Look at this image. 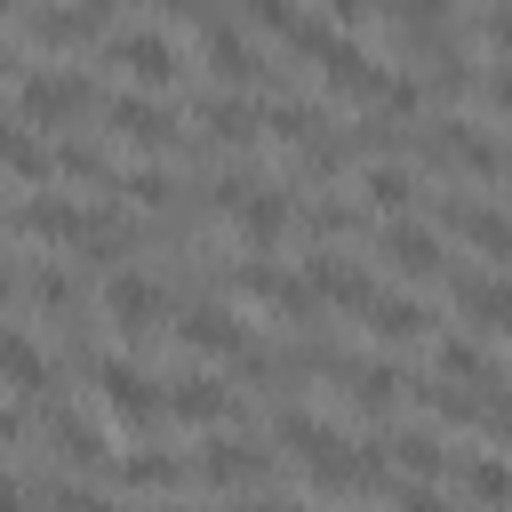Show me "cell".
Instances as JSON below:
<instances>
[{"instance_id":"cell-4","label":"cell","mask_w":512,"mask_h":512,"mask_svg":"<svg viewBox=\"0 0 512 512\" xmlns=\"http://www.w3.org/2000/svg\"><path fill=\"white\" fill-rule=\"evenodd\" d=\"M104 328L112 336H128V344H144L160 320H168V296H160V280H144V272H104Z\"/></svg>"},{"instance_id":"cell-29","label":"cell","mask_w":512,"mask_h":512,"mask_svg":"<svg viewBox=\"0 0 512 512\" xmlns=\"http://www.w3.org/2000/svg\"><path fill=\"white\" fill-rule=\"evenodd\" d=\"M24 288H32V304H40V312H72V304H80V280H72L64 264H40Z\"/></svg>"},{"instance_id":"cell-23","label":"cell","mask_w":512,"mask_h":512,"mask_svg":"<svg viewBox=\"0 0 512 512\" xmlns=\"http://www.w3.org/2000/svg\"><path fill=\"white\" fill-rule=\"evenodd\" d=\"M0 168H8L16 184H48V176H56V152H48L16 112H0Z\"/></svg>"},{"instance_id":"cell-9","label":"cell","mask_w":512,"mask_h":512,"mask_svg":"<svg viewBox=\"0 0 512 512\" xmlns=\"http://www.w3.org/2000/svg\"><path fill=\"white\" fill-rule=\"evenodd\" d=\"M104 24H112V8H104V0H72V8H24V40H32V48H48V56L88 48Z\"/></svg>"},{"instance_id":"cell-14","label":"cell","mask_w":512,"mask_h":512,"mask_svg":"<svg viewBox=\"0 0 512 512\" xmlns=\"http://www.w3.org/2000/svg\"><path fill=\"white\" fill-rule=\"evenodd\" d=\"M360 328H368L376 344H424L440 320H432V304H424V296H384V288H376V296L360 304Z\"/></svg>"},{"instance_id":"cell-38","label":"cell","mask_w":512,"mask_h":512,"mask_svg":"<svg viewBox=\"0 0 512 512\" xmlns=\"http://www.w3.org/2000/svg\"><path fill=\"white\" fill-rule=\"evenodd\" d=\"M8 440H24V416H16V408H0V448H8Z\"/></svg>"},{"instance_id":"cell-21","label":"cell","mask_w":512,"mask_h":512,"mask_svg":"<svg viewBox=\"0 0 512 512\" xmlns=\"http://www.w3.org/2000/svg\"><path fill=\"white\" fill-rule=\"evenodd\" d=\"M112 480H120V488H144V496H168V488H184V480H192V456L136 448V456H120V464H112Z\"/></svg>"},{"instance_id":"cell-17","label":"cell","mask_w":512,"mask_h":512,"mask_svg":"<svg viewBox=\"0 0 512 512\" xmlns=\"http://www.w3.org/2000/svg\"><path fill=\"white\" fill-rule=\"evenodd\" d=\"M232 232H240V248H248V256H272V248H280V232H288V192H280V184H256V192L232 208Z\"/></svg>"},{"instance_id":"cell-15","label":"cell","mask_w":512,"mask_h":512,"mask_svg":"<svg viewBox=\"0 0 512 512\" xmlns=\"http://www.w3.org/2000/svg\"><path fill=\"white\" fill-rule=\"evenodd\" d=\"M440 224H448L472 256L512 264V216H504V208H488V200H448V208H440Z\"/></svg>"},{"instance_id":"cell-24","label":"cell","mask_w":512,"mask_h":512,"mask_svg":"<svg viewBox=\"0 0 512 512\" xmlns=\"http://www.w3.org/2000/svg\"><path fill=\"white\" fill-rule=\"evenodd\" d=\"M432 368H440V384H456V392H488V384H496V360H488L472 336H440V344H432Z\"/></svg>"},{"instance_id":"cell-20","label":"cell","mask_w":512,"mask_h":512,"mask_svg":"<svg viewBox=\"0 0 512 512\" xmlns=\"http://www.w3.org/2000/svg\"><path fill=\"white\" fill-rule=\"evenodd\" d=\"M200 128H208L224 152H248V144L264 136V104H248V96H208V104H200Z\"/></svg>"},{"instance_id":"cell-11","label":"cell","mask_w":512,"mask_h":512,"mask_svg":"<svg viewBox=\"0 0 512 512\" xmlns=\"http://www.w3.org/2000/svg\"><path fill=\"white\" fill-rule=\"evenodd\" d=\"M232 296H248V304H264L272 320H304V312H312V296H304V280H296V272H280L272 256H248V264H232Z\"/></svg>"},{"instance_id":"cell-42","label":"cell","mask_w":512,"mask_h":512,"mask_svg":"<svg viewBox=\"0 0 512 512\" xmlns=\"http://www.w3.org/2000/svg\"><path fill=\"white\" fill-rule=\"evenodd\" d=\"M496 184H512V152H504V176H496Z\"/></svg>"},{"instance_id":"cell-2","label":"cell","mask_w":512,"mask_h":512,"mask_svg":"<svg viewBox=\"0 0 512 512\" xmlns=\"http://www.w3.org/2000/svg\"><path fill=\"white\" fill-rule=\"evenodd\" d=\"M416 152H424L432 168L472 176V184H496V176H504V144H496L480 120H432V128H416Z\"/></svg>"},{"instance_id":"cell-13","label":"cell","mask_w":512,"mask_h":512,"mask_svg":"<svg viewBox=\"0 0 512 512\" xmlns=\"http://www.w3.org/2000/svg\"><path fill=\"white\" fill-rule=\"evenodd\" d=\"M448 296H456V312L472 320V336H512V280H488V272H448Z\"/></svg>"},{"instance_id":"cell-37","label":"cell","mask_w":512,"mask_h":512,"mask_svg":"<svg viewBox=\"0 0 512 512\" xmlns=\"http://www.w3.org/2000/svg\"><path fill=\"white\" fill-rule=\"evenodd\" d=\"M392 504H400V512H448V496H440V488H424V480H408Z\"/></svg>"},{"instance_id":"cell-41","label":"cell","mask_w":512,"mask_h":512,"mask_svg":"<svg viewBox=\"0 0 512 512\" xmlns=\"http://www.w3.org/2000/svg\"><path fill=\"white\" fill-rule=\"evenodd\" d=\"M8 72H16V56H8V48H0V80H8Z\"/></svg>"},{"instance_id":"cell-36","label":"cell","mask_w":512,"mask_h":512,"mask_svg":"<svg viewBox=\"0 0 512 512\" xmlns=\"http://www.w3.org/2000/svg\"><path fill=\"white\" fill-rule=\"evenodd\" d=\"M48 512H112V504H104L96 488H56V496H48Z\"/></svg>"},{"instance_id":"cell-28","label":"cell","mask_w":512,"mask_h":512,"mask_svg":"<svg viewBox=\"0 0 512 512\" xmlns=\"http://www.w3.org/2000/svg\"><path fill=\"white\" fill-rule=\"evenodd\" d=\"M304 232H312V240H360V232H368V208H360V200H320V208L304 216Z\"/></svg>"},{"instance_id":"cell-32","label":"cell","mask_w":512,"mask_h":512,"mask_svg":"<svg viewBox=\"0 0 512 512\" xmlns=\"http://www.w3.org/2000/svg\"><path fill=\"white\" fill-rule=\"evenodd\" d=\"M472 424H488V432H504V440H512V384H504V376L472 400Z\"/></svg>"},{"instance_id":"cell-12","label":"cell","mask_w":512,"mask_h":512,"mask_svg":"<svg viewBox=\"0 0 512 512\" xmlns=\"http://www.w3.org/2000/svg\"><path fill=\"white\" fill-rule=\"evenodd\" d=\"M112 64H120L136 88H176V80H184L176 40H168V32H144V24H136V32H112Z\"/></svg>"},{"instance_id":"cell-33","label":"cell","mask_w":512,"mask_h":512,"mask_svg":"<svg viewBox=\"0 0 512 512\" xmlns=\"http://www.w3.org/2000/svg\"><path fill=\"white\" fill-rule=\"evenodd\" d=\"M480 40H488V64H512V8H488L480 16Z\"/></svg>"},{"instance_id":"cell-8","label":"cell","mask_w":512,"mask_h":512,"mask_svg":"<svg viewBox=\"0 0 512 512\" xmlns=\"http://www.w3.org/2000/svg\"><path fill=\"white\" fill-rule=\"evenodd\" d=\"M176 344H184V352H216V360H248V352H256L248 320H240L232 304H208V296L176 312Z\"/></svg>"},{"instance_id":"cell-35","label":"cell","mask_w":512,"mask_h":512,"mask_svg":"<svg viewBox=\"0 0 512 512\" xmlns=\"http://www.w3.org/2000/svg\"><path fill=\"white\" fill-rule=\"evenodd\" d=\"M384 16V0H328V24L336 32H360V24H376Z\"/></svg>"},{"instance_id":"cell-27","label":"cell","mask_w":512,"mask_h":512,"mask_svg":"<svg viewBox=\"0 0 512 512\" xmlns=\"http://www.w3.org/2000/svg\"><path fill=\"white\" fill-rule=\"evenodd\" d=\"M48 440H56V456H64V464H80V472H112V456H104L96 424H80V416H48Z\"/></svg>"},{"instance_id":"cell-5","label":"cell","mask_w":512,"mask_h":512,"mask_svg":"<svg viewBox=\"0 0 512 512\" xmlns=\"http://www.w3.org/2000/svg\"><path fill=\"white\" fill-rule=\"evenodd\" d=\"M96 120H104L128 152H176V144H184L176 112H168V104H152L144 88H136V96H104V112H96Z\"/></svg>"},{"instance_id":"cell-6","label":"cell","mask_w":512,"mask_h":512,"mask_svg":"<svg viewBox=\"0 0 512 512\" xmlns=\"http://www.w3.org/2000/svg\"><path fill=\"white\" fill-rule=\"evenodd\" d=\"M96 224H104V208H80V200H56V192H32V200L8 216L16 240H48V248H80Z\"/></svg>"},{"instance_id":"cell-34","label":"cell","mask_w":512,"mask_h":512,"mask_svg":"<svg viewBox=\"0 0 512 512\" xmlns=\"http://www.w3.org/2000/svg\"><path fill=\"white\" fill-rule=\"evenodd\" d=\"M472 88H480V104H488V112H512V64H496V72H472Z\"/></svg>"},{"instance_id":"cell-30","label":"cell","mask_w":512,"mask_h":512,"mask_svg":"<svg viewBox=\"0 0 512 512\" xmlns=\"http://www.w3.org/2000/svg\"><path fill=\"white\" fill-rule=\"evenodd\" d=\"M248 24H264V32H280V40H296V24H304V8L296 0H232Z\"/></svg>"},{"instance_id":"cell-43","label":"cell","mask_w":512,"mask_h":512,"mask_svg":"<svg viewBox=\"0 0 512 512\" xmlns=\"http://www.w3.org/2000/svg\"><path fill=\"white\" fill-rule=\"evenodd\" d=\"M16 8H24V0H0V16H16Z\"/></svg>"},{"instance_id":"cell-18","label":"cell","mask_w":512,"mask_h":512,"mask_svg":"<svg viewBox=\"0 0 512 512\" xmlns=\"http://www.w3.org/2000/svg\"><path fill=\"white\" fill-rule=\"evenodd\" d=\"M160 408H168L176 424H224L240 400H232L216 376H168V384H160Z\"/></svg>"},{"instance_id":"cell-3","label":"cell","mask_w":512,"mask_h":512,"mask_svg":"<svg viewBox=\"0 0 512 512\" xmlns=\"http://www.w3.org/2000/svg\"><path fill=\"white\" fill-rule=\"evenodd\" d=\"M376 256H384V272H400V280H448V240H440L432 224L384 216V224H376Z\"/></svg>"},{"instance_id":"cell-31","label":"cell","mask_w":512,"mask_h":512,"mask_svg":"<svg viewBox=\"0 0 512 512\" xmlns=\"http://www.w3.org/2000/svg\"><path fill=\"white\" fill-rule=\"evenodd\" d=\"M56 176H72V184H112V168H104L96 144H64V152H56Z\"/></svg>"},{"instance_id":"cell-44","label":"cell","mask_w":512,"mask_h":512,"mask_svg":"<svg viewBox=\"0 0 512 512\" xmlns=\"http://www.w3.org/2000/svg\"><path fill=\"white\" fill-rule=\"evenodd\" d=\"M488 8H512V0H488Z\"/></svg>"},{"instance_id":"cell-1","label":"cell","mask_w":512,"mask_h":512,"mask_svg":"<svg viewBox=\"0 0 512 512\" xmlns=\"http://www.w3.org/2000/svg\"><path fill=\"white\" fill-rule=\"evenodd\" d=\"M88 112H104V96H96L88 72L32 64V72L16 80V120H24V128H64V120H88Z\"/></svg>"},{"instance_id":"cell-19","label":"cell","mask_w":512,"mask_h":512,"mask_svg":"<svg viewBox=\"0 0 512 512\" xmlns=\"http://www.w3.org/2000/svg\"><path fill=\"white\" fill-rule=\"evenodd\" d=\"M384 464H400L408 480H424V488H432V480H448L456 448H448L432 424H408V432H392V440H384Z\"/></svg>"},{"instance_id":"cell-40","label":"cell","mask_w":512,"mask_h":512,"mask_svg":"<svg viewBox=\"0 0 512 512\" xmlns=\"http://www.w3.org/2000/svg\"><path fill=\"white\" fill-rule=\"evenodd\" d=\"M8 296H16V272H8V264H0V304H8Z\"/></svg>"},{"instance_id":"cell-22","label":"cell","mask_w":512,"mask_h":512,"mask_svg":"<svg viewBox=\"0 0 512 512\" xmlns=\"http://www.w3.org/2000/svg\"><path fill=\"white\" fill-rule=\"evenodd\" d=\"M448 472H456V488H464V496H472L480 512L512 504V464H504V456H488V448H464V456H456Z\"/></svg>"},{"instance_id":"cell-26","label":"cell","mask_w":512,"mask_h":512,"mask_svg":"<svg viewBox=\"0 0 512 512\" xmlns=\"http://www.w3.org/2000/svg\"><path fill=\"white\" fill-rule=\"evenodd\" d=\"M408 200H416V176H408V168H384V160L360 168V208H368V216H400Z\"/></svg>"},{"instance_id":"cell-25","label":"cell","mask_w":512,"mask_h":512,"mask_svg":"<svg viewBox=\"0 0 512 512\" xmlns=\"http://www.w3.org/2000/svg\"><path fill=\"white\" fill-rule=\"evenodd\" d=\"M0 384H8V392H24V400H40V392H48V352H40L24 328H0Z\"/></svg>"},{"instance_id":"cell-7","label":"cell","mask_w":512,"mask_h":512,"mask_svg":"<svg viewBox=\"0 0 512 512\" xmlns=\"http://www.w3.org/2000/svg\"><path fill=\"white\" fill-rule=\"evenodd\" d=\"M88 376H96V400L112 408V424H136V432H152V424L168 416V408H160V384H152L136 360H96Z\"/></svg>"},{"instance_id":"cell-39","label":"cell","mask_w":512,"mask_h":512,"mask_svg":"<svg viewBox=\"0 0 512 512\" xmlns=\"http://www.w3.org/2000/svg\"><path fill=\"white\" fill-rule=\"evenodd\" d=\"M240 512H304V504H280V496H272V504H256V496H248Z\"/></svg>"},{"instance_id":"cell-16","label":"cell","mask_w":512,"mask_h":512,"mask_svg":"<svg viewBox=\"0 0 512 512\" xmlns=\"http://www.w3.org/2000/svg\"><path fill=\"white\" fill-rule=\"evenodd\" d=\"M264 472H272V448H256V440H208L192 456V480H208V488H248Z\"/></svg>"},{"instance_id":"cell-45","label":"cell","mask_w":512,"mask_h":512,"mask_svg":"<svg viewBox=\"0 0 512 512\" xmlns=\"http://www.w3.org/2000/svg\"><path fill=\"white\" fill-rule=\"evenodd\" d=\"M168 512H184V504H168Z\"/></svg>"},{"instance_id":"cell-10","label":"cell","mask_w":512,"mask_h":512,"mask_svg":"<svg viewBox=\"0 0 512 512\" xmlns=\"http://www.w3.org/2000/svg\"><path fill=\"white\" fill-rule=\"evenodd\" d=\"M296 280H304V296H312V304H336V312H360V304L376 296L368 264H360V256H336V248H312V264H304Z\"/></svg>"}]
</instances>
